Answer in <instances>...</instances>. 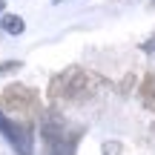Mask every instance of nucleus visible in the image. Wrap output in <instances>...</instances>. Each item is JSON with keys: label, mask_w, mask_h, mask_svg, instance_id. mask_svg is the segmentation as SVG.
<instances>
[{"label": "nucleus", "mask_w": 155, "mask_h": 155, "mask_svg": "<svg viewBox=\"0 0 155 155\" xmlns=\"http://www.w3.org/2000/svg\"><path fill=\"white\" fill-rule=\"evenodd\" d=\"M40 135L46 144V155H75V147L81 141V129H66V121L58 115L55 106L43 115Z\"/></svg>", "instance_id": "f03ea898"}, {"label": "nucleus", "mask_w": 155, "mask_h": 155, "mask_svg": "<svg viewBox=\"0 0 155 155\" xmlns=\"http://www.w3.org/2000/svg\"><path fill=\"white\" fill-rule=\"evenodd\" d=\"M152 132H155V124H152Z\"/></svg>", "instance_id": "9b49d317"}, {"label": "nucleus", "mask_w": 155, "mask_h": 155, "mask_svg": "<svg viewBox=\"0 0 155 155\" xmlns=\"http://www.w3.org/2000/svg\"><path fill=\"white\" fill-rule=\"evenodd\" d=\"M20 66H23V61H3L0 63V75H15Z\"/></svg>", "instance_id": "0eeeda50"}, {"label": "nucleus", "mask_w": 155, "mask_h": 155, "mask_svg": "<svg viewBox=\"0 0 155 155\" xmlns=\"http://www.w3.org/2000/svg\"><path fill=\"white\" fill-rule=\"evenodd\" d=\"M0 29H3L6 35H23L26 23H23L20 15H3V17H0Z\"/></svg>", "instance_id": "423d86ee"}, {"label": "nucleus", "mask_w": 155, "mask_h": 155, "mask_svg": "<svg viewBox=\"0 0 155 155\" xmlns=\"http://www.w3.org/2000/svg\"><path fill=\"white\" fill-rule=\"evenodd\" d=\"M3 9H6V3H3V0H0V15H3Z\"/></svg>", "instance_id": "9d476101"}, {"label": "nucleus", "mask_w": 155, "mask_h": 155, "mask_svg": "<svg viewBox=\"0 0 155 155\" xmlns=\"http://www.w3.org/2000/svg\"><path fill=\"white\" fill-rule=\"evenodd\" d=\"M98 86H104V81H101L98 75L86 72V69H81V66H69L66 72L52 78L49 101L55 106L58 104H86V101L98 92Z\"/></svg>", "instance_id": "f257e3e1"}, {"label": "nucleus", "mask_w": 155, "mask_h": 155, "mask_svg": "<svg viewBox=\"0 0 155 155\" xmlns=\"http://www.w3.org/2000/svg\"><path fill=\"white\" fill-rule=\"evenodd\" d=\"M132 83H135V75H127L121 81V86H118V92H121V95H129V92H132Z\"/></svg>", "instance_id": "1a4fd4ad"}, {"label": "nucleus", "mask_w": 155, "mask_h": 155, "mask_svg": "<svg viewBox=\"0 0 155 155\" xmlns=\"http://www.w3.org/2000/svg\"><path fill=\"white\" fill-rule=\"evenodd\" d=\"M0 132L15 147L17 155H32V121H26V118L12 121V118H6V112H0Z\"/></svg>", "instance_id": "20e7f679"}, {"label": "nucleus", "mask_w": 155, "mask_h": 155, "mask_svg": "<svg viewBox=\"0 0 155 155\" xmlns=\"http://www.w3.org/2000/svg\"><path fill=\"white\" fill-rule=\"evenodd\" d=\"M121 152H124V147L118 141H106L104 144V155H121Z\"/></svg>", "instance_id": "6e6552de"}, {"label": "nucleus", "mask_w": 155, "mask_h": 155, "mask_svg": "<svg viewBox=\"0 0 155 155\" xmlns=\"http://www.w3.org/2000/svg\"><path fill=\"white\" fill-rule=\"evenodd\" d=\"M138 98H141V104H144V109H155V72H147L144 75V81H141V86H138Z\"/></svg>", "instance_id": "39448f33"}, {"label": "nucleus", "mask_w": 155, "mask_h": 155, "mask_svg": "<svg viewBox=\"0 0 155 155\" xmlns=\"http://www.w3.org/2000/svg\"><path fill=\"white\" fill-rule=\"evenodd\" d=\"M58 3H63V0H58Z\"/></svg>", "instance_id": "f8f14e48"}, {"label": "nucleus", "mask_w": 155, "mask_h": 155, "mask_svg": "<svg viewBox=\"0 0 155 155\" xmlns=\"http://www.w3.org/2000/svg\"><path fill=\"white\" fill-rule=\"evenodd\" d=\"M0 109L3 112H15V115L32 121L35 115H40V98L35 89L23 86V83H12L0 92Z\"/></svg>", "instance_id": "7ed1b4c3"}]
</instances>
